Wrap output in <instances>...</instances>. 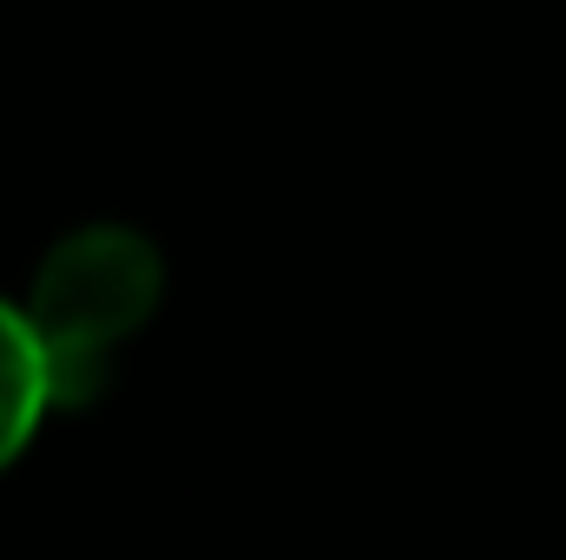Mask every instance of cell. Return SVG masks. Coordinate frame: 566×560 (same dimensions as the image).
<instances>
[{"label": "cell", "mask_w": 566, "mask_h": 560, "mask_svg": "<svg viewBox=\"0 0 566 560\" xmlns=\"http://www.w3.org/2000/svg\"><path fill=\"white\" fill-rule=\"evenodd\" d=\"M158 303H165V251L139 225L93 218L46 245L20 310L46 350L60 409H93L113 390L126 343L151 330Z\"/></svg>", "instance_id": "1"}, {"label": "cell", "mask_w": 566, "mask_h": 560, "mask_svg": "<svg viewBox=\"0 0 566 560\" xmlns=\"http://www.w3.org/2000/svg\"><path fill=\"white\" fill-rule=\"evenodd\" d=\"M46 416H60L46 350H40L20 297H0V475L40 442Z\"/></svg>", "instance_id": "2"}]
</instances>
